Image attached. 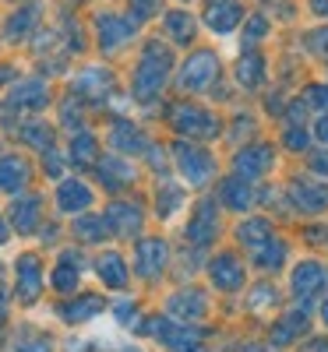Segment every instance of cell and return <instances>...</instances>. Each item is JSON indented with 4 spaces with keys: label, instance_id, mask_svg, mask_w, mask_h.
<instances>
[{
    "label": "cell",
    "instance_id": "cell-1",
    "mask_svg": "<svg viewBox=\"0 0 328 352\" xmlns=\"http://www.w3.org/2000/svg\"><path fill=\"white\" fill-rule=\"evenodd\" d=\"M166 71H170V53H166L163 46L152 43V46L145 50L138 71H134V92H138V96H152V92H159V85H163Z\"/></svg>",
    "mask_w": 328,
    "mask_h": 352
},
{
    "label": "cell",
    "instance_id": "cell-2",
    "mask_svg": "<svg viewBox=\"0 0 328 352\" xmlns=\"http://www.w3.org/2000/svg\"><path fill=\"white\" fill-rule=\"evenodd\" d=\"M219 74V60L212 53H198V56H191V60L184 64V71H181V88H191V92H201V88L208 85Z\"/></svg>",
    "mask_w": 328,
    "mask_h": 352
},
{
    "label": "cell",
    "instance_id": "cell-3",
    "mask_svg": "<svg viewBox=\"0 0 328 352\" xmlns=\"http://www.w3.org/2000/svg\"><path fill=\"white\" fill-rule=\"evenodd\" d=\"M134 32V25L127 18H116V14H103L99 18V43L103 50H116V46H124Z\"/></svg>",
    "mask_w": 328,
    "mask_h": 352
},
{
    "label": "cell",
    "instance_id": "cell-4",
    "mask_svg": "<svg viewBox=\"0 0 328 352\" xmlns=\"http://www.w3.org/2000/svg\"><path fill=\"white\" fill-rule=\"evenodd\" d=\"M244 18V8L233 4V0H223V4H212V11L205 14L208 28H216V32H233L236 25H240Z\"/></svg>",
    "mask_w": 328,
    "mask_h": 352
},
{
    "label": "cell",
    "instance_id": "cell-5",
    "mask_svg": "<svg viewBox=\"0 0 328 352\" xmlns=\"http://www.w3.org/2000/svg\"><path fill=\"white\" fill-rule=\"evenodd\" d=\"M18 289H21V300H36V292H39V261L36 257L18 261Z\"/></svg>",
    "mask_w": 328,
    "mask_h": 352
},
{
    "label": "cell",
    "instance_id": "cell-6",
    "mask_svg": "<svg viewBox=\"0 0 328 352\" xmlns=\"http://www.w3.org/2000/svg\"><path fill=\"white\" fill-rule=\"evenodd\" d=\"M212 278H216L219 289H240L244 268H240V264H236L233 257H219V261L212 264Z\"/></svg>",
    "mask_w": 328,
    "mask_h": 352
},
{
    "label": "cell",
    "instance_id": "cell-7",
    "mask_svg": "<svg viewBox=\"0 0 328 352\" xmlns=\"http://www.w3.org/2000/svg\"><path fill=\"white\" fill-rule=\"evenodd\" d=\"M163 257H166V247L159 240H148L138 247V272L141 275H156L163 268Z\"/></svg>",
    "mask_w": 328,
    "mask_h": 352
},
{
    "label": "cell",
    "instance_id": "cell-8",
    "mask_svg": "<svg viewBox=\"0 0 328 352\" xmlns=\"http://www.w3.org/2000/svg\"><path fill=\"white\" fill-rule=\"evenodd\" d=\"M57 197H61V208H64V212H81L85 204H92V194H88V187L78 184V180H68Z\"/></svg>",
    "mask_w": 328,
    "mask_h": 352
},
{
    "label": "cell",
    "instance_id": "cell-9",
    "mask_svg": "<svg viewBox=\"0 0 328 352\" xmlns=\"http://www.w3.org/2000/svg\"><path fill=\"white\" fill-rule=\"evenodd\" d=\"M166 32L173 43H191L194 39V18L187 11H170L166 14Z\"/></svg>",
    "mask_w": 328,
    "mask_h": 352
},
{
    "label": "cell",
    "instance_id": "cell-10",
    "mask_svg": "<svg viewBox=\"0 0 328 352\" xmlns=\"http://www.w3.org/2000/svg\"><path fill=\"white\" fill-rule=\"evenodd\" d=\"M28 176V166L18 159H4L0 162V190H18Z\"/></svg>",
    "mask_w": 328,
    "mask_h": 352
},
{
    "label": "cell",
    "instance_id": "cell-11",
    "mask_svg": "<svg viewBox=\"0 0 328 352\" xmlns=\"http://www.w3.org/2000/svg\"><path fill=\"white\" fill-rule=\"evenodd\" d=\"M36 18H39L36 4H28V8H21L18 14H11V18H8L4 32H8L11 39H21V32H28V28H32V21H36Z\"/></svg>",
    "mask_w": 328,
    "mask_h": 352
},
{
    "label": "cell",
    "instance_id": "cell-12",
    "mask_svg": "<svg viewBox=\"0 0 328 352\" xmlns=\"http://www.w3.org/2000/svg\"><path fill=\"white\" fill-rule=\"evenodd\" d=\"M99 275L106 278V285H113V289H121L124 285V261L116 257V254H106V257H99Z\"/></svg>",
    "mask_w": 328,
    "mask_h": 352
},
{
    "label": "cell",
    "instance_id": "cell-13",
    "mask_svg": "<svg viewBox=\"0 0 328 352\" xmlns=\"http://www.w3.org/2000/svg\"><path fill=\"white\" fill-rule=\"evenodd\" d=\"M11 99L21 102V106H43L46 102V88H43V81H25L21 88H14Z\"/></svg>",
    "mask_w": 328,
    "mask_h": 352
},
{
    "label": "cell",
    "instance_id": "cell-14",
    "mask_svg": "<svg viewBox=\"0 0 328 352\" xmlns=\"http://www.w3.org/2000/svg\"><path fill=\"white\" fill-rule=\"evenodd\" d=\"M110 219H113V226H116V232H131L138 229V222H141V215L134 212V208H127V204H113V212H110Z\"/></svg>",
    "mask_w": 328,
    "mask_h": 352
},
{
    "label": "cell",
    "instance_id": "cell-15",
    "mask_svg": "<svg viewBox=\"0 0 328 352\" xmlns=\"http://www.w3.org/2000/svg\"><path fill=\"white\" fill-rule=\"evenodd\" d=\"M293 285H296V292H314L318 285H321V268L318 264H304V268H296V275H293Z\"/></svg>",
    "mask_w": 328,
    "mask_h": 352
},
{
    "label": "cell",
    "instance_id": "cell-16",
    "mask_svg": "<svg viewBox=\"0 0 328 352\" xmlns=\"http://www.w3.org/2000/svg\"><path fill=\"white\" fill-rule=\"evenodd\" d=\"M170 310H173L176 317H187V310H191V317H201V310H205V300L198 296V292H191V296H176V300L170 303Z\"/></svg>",
    "mask_w": 328,
    "mask_h": 352
},
{
    "label": "cell",
    "instance_id": "cell-17",
    "mask_svg": "<svg viewBox=\"0 0 328 352\" xmlns=\"http://www.w3.org/2000/svg\"><path fill=\"white\" fill-rule=\"evenodd\" d=\"M36 219H39V204H36V201H21V204H14V226H18L21 232H25V229H32Z\"/></svg>",
    "mask_w": 328,
    "mask_h": 352
},
{
    "label": "cell",
    "instance_id": "cell-18",
    "mask_svg": "<svg viewBox=\"0 0 328 352\" xmlns=\"http://www.w3.org/2000/svg\"><path fill=\"white\" fill-rule=\"evenodd\" d=\"M103 310V303L99 300H92V296H85V300H78L74 307H68L64 314H68V320H88L92 314H99Z\"/></svg>",
    "mask_w": 328,
    "mask_h": 352
},
{
    "label": "cell",
    "instance_id": "cell-19",
    "mask_svg": "<svg viewBox=\"0 0 328 352\" xmlns=\"http://www.w3.org/2000/svg\"><path fill=\"white\" fill-rule=\"evenodd\" d=\"M53 285L61 289V292H71V289L78 285V268H74L71 261H68V264H61V268L53 272Z\"/></svg>",
    "mask_w": 328,
    "mask_h": 352
},
{
    "label": "cell",
    "instance_id": "cell-20",
    "mask_svg": "<svg viewBox=\"0 0 328 352\" xmlns=\"http://www.w3.org/2000/svg\"><path fill=\"white\" fill-rule=\"evenodd\" d=\"M198 120H205V113H198V109H176V124L181 127H191V131H212V127H205V124H198Z\"/></svg>",
    "mask_w": 328,
    "mask_h": 352
},
{
    "label": "cell",
    "instance_id": "cell-21",
    "mask_svg": "<svg viewBox=\"0 0 328 352\" xmlns=\"http://www.w3.org/2000/svg\"><path fill=\"white\" fill-rule=\"evenodd\" d=\"M74 159H78L81 166L96 159V141H92V138H88V134H81V138L74 141Z\"/></svg>",
    "mask_w": 328,
    "mask_h": 352
},
{
    "label": "cell",
    "instance_id": "cell-22",
    "mask_svg": "<svg viewBox=\"0 0 328 352\" xmlns=\"http://www.w3.org/2000/svg\"><path fill=\"white\" fill-rule=\"evenodd\" d=\"M181 162H184V169L191 166V180H205V159H201V155L181 148Z\"/></svg>",
    "mask_w": 328,
    "mask_h": 352
},
{
    "label": "cell",
    "instance_id": "cell-23",
    "mask_svg": "<svg viewBox=\"0 0 328 352\" xmlns=\"http://www.w3.org/2000/svg\"><path fill=\"white\" fill-rule=\"evenodd\" d=\"M258 74H261V60H258V56H247V60H240V81L254 85Z\"/></svg>",
    "mask_w": 328,
    "mask_h": 352
},
{
    "label": "cell",
    "instance_id": "cell-24",
    "mask_svg": "<svg viewBox=\"0 0 328 352\" xmlns=\"http://www.w3.org/2000/svg\"><path fill=\"white\" fill-rule=\"evenodd\" d=\"M134 4V18H152L159 11V0H131Z\"/></svg>",
    "mask_w": 328,
    "mask_h": 352
},
{
    "label": "cell",
    "instance_id": "cell-25",
    "mask_svg": "<svg viewBox=\"0 0 328 352\" xmlns=\"http://www.w3.org/2000/svg\"><path fill=\"white\" fill-rule=\"evenodd\" d=\"M78 229H81V236H85V240H99V236H103V232H99V229H103V222H99V219H92V222H81Z\"/></svg>",
    "mask_w": 328,
    "mask_h": 352
},
{
    "label": "cell",
    "instance_id": "cell-26",
    "mask_svg": "<svg viewBox=\"0 0 328 352\" xmlns=\"http://www.w3.org/2000/svg\"><path fill=\"white\" fill-rule=\"evenodd\" d=\"M261 36H265V18H251V25H247V43H261Z\"/></svg>",
    "mask_w": 328,
    "mask_h": 352
},
{
    "label": "cell",
    "instance_id": "cell-27",
    "mask_svg": "<svg viewBox=\"0 0 328 352\" xmlns=\"http://www.w3.org/2000/svg\"><path fill=\"white\" fill-rule=\"evenodd\" d=\"M314 4V14H328V0H311Z\"/></svg>",
    "mask_w": 328,
    "mask_h": 352
},
{
    "label": "cell",
    "instance_id": "cell-28",
    "mask_svg": "<svg viewBox=\"0 0 328 352\" xmlns=\"http://www.w3.org/2000/svg\"><path fill=\"white\" fill-rule=\"evenodd\" d=\"M4 240H8V226H4V222H0V243H4Z\"/></svg>",
    "mask_w": 328,
    "mask_h": 352
},
{
    "label": "cell",
    "instance_id": "cell-29",
    "mask_svg": "<svg viewBox=\"0 0 328 352\" xmlns=\"http://www.w3.org/2000/svg\"><path fill=\"white\" fill-rule=\"evenodd\" d=\"M325 320H328V303H325Z\"/></svg>",
    "mask_w": 328,
    "mask_h": 352
}]
</instances>
